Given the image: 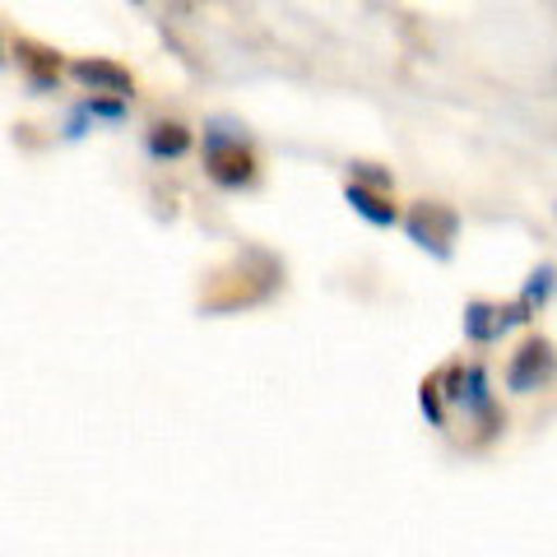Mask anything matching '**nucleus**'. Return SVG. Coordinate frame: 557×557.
Listing matches in <instances>:
<instances>
[{
	"label": "nucleus",
	"instance_id": "1",
	"mask_svg": "<svg viewBox=\"0 0 557 557\" xmlns=\"http://www.w3.org/2000/svg\"><path fill=\"white\" fill-rule=\"evenodd\" d=\"M205 168L219 186H251L256 182V159L247 153L237 131H205Z\"/></svg>",
	"mask_w": 557,
	"mask_h": 557
},
{
	"label": "nucleus",
	"instance_id": "7",
	"mask_svg": "<svg viewBox=\"0 0 557 557\" xmlns=\"http://www.w3.org/2000/svg\"><path fill=\"white\" fill-rule=\"evenodd\" d=\"M145 149H149V159H182V153L190 149V131L182 126V121H159V126H149L145 135Z\"/></svg>",
	"mask_w": 557,
	"mask_h": 557
},
{
	"label": "nucleus",
	"instance_id": "9",
	"mask_svg": "<svg viewBox=\"0 0 557 557\" xmlns=\"http://www.w3.org/2000/svg\"><path fill=\"white\" fill-rule=\"evenodd\" d=\"M84 112H89L94 121H108V126H121L131 112V98H112V94H94V98H84L79 102Z\"/></svg>",
	"mask_w": 557,
	"mask_h": 557
},
{
	"label": "nucleus",
	"instance_id": "6",
	"mask_svg": "<svg viewBox=\"0 0 557 557\" xmlns=\"http://www.w3.org/2000/svg\"><path fill=\"white\" fill-rule=\"evenodd\" d=\"M344 200L354 205V214H362L372 223V228H395L399 223V209L381 196V190H372V186H358V182H348L344 186Z\"/></svg>",
	"mask_w": 557,
	"mask_h": 557
},
{
	"label": "nucleus",
	"instance_id": "3",
	"mask_svg": "<svg viewBox=\"0 0 557 557\" xmlns=\"http://www.w3.org/2000/svg\"><path fill=\"white\" fill-rule=\"evenodd\" d=\"M548 372H553V344L548 339H530V344L516 348L511 372H507V386L516 395H534L548 381Z\"/></svg>",
	"mask_w": 557,
	"mask_h": 557
},
{
	"label": "nucleus",
	"instance_id": "13",
	"mask_svg": "<svg viewBox=\"0 0 557 557\" xmlns=\"http://www.w3.org/2000/svg\"><path fill=\"white\" fill-rule=\"evenodd\" d=\"M0 65H5V47H0Z\"/></svg>",
	"mask_w": 557,
	"mask_h": 557
},
{
	"label": "nucleus",
	"instance_id": "8",
	"mask_svg": "<svg viewBox=\"0 0 557 557\" xmlns=\"http://www.w3.org/2000/svg\"><path fill=\"white\" fill-rule=\"evenodd\" d=\"M456 405H465L469 413H483V418L493 413V391H487V372H483V368H465Z\"/></svg>",
	"mask_w": 557,
	"mask_h": 557
},
{
	"label": "nucleus",
	"instance_id": "5",
	"mask_svg": "<svg viewBox=\"0 0 557 557\" xmlns=\"http://www.w3.org/2000/svg\"><path fill=\"white\" fill-rule=\"evenodd\" d=\"M516 325L511 307H493V302H465V339L469 344H493Z\"/></svg>",
	"mask_w": 557,
	"mask_h": 557
},
{
	"label": "nucleus",
	"instance_id": "12",
	"mask_svg": "<svg viewBox=\"0 0 557 557\" xmlns=\"http://www.w3.org/2000/svg\"><path fill=\"white\" fill-rule=\"evenodd\" d=\"M348 177L358 186H372V190H391V172L376 168V163H348Z\"/></svg>",
	"mask_w": 557,
	"mask_h": 557
},
{
	"label": "nucleus",
	"instance_id": "4",
	"mask_svg": "<svg viewBox=\"0 0 557 557\" xmlns=\"http://www.w3.org/2000/svg\"><path fill=\"white\" fill-rule=\"evenodd\" d=\"M70 75H75L84 89H94V94H112V98H135V75L126 65H116V61H102V57H84L70 65Z\"/></svg>",
	"mask_w": 557,
	"mask_h": 557
},
{
	"label": "nucleus",
	"instance_id": "10",
	"mask_svg": "<svg viewBox=\"0 0 557 557\" xmlns=\"http://www.w3.org/2000/svg\"><path fill=\"white\" fill-rule=\"evenodd\" d=\"M548 298H553V265H539L534 274H530V284H525V302L530 311H539V307H548Z\"/></svg>",
	"mask_w": 557,
	"mask_h": 557
},
{
	"label": "nucleus",
	"instance_id": "11",
	"mask_svg": "<svg viewBox=\"0 0 557 557\" xmlns=\"http://www.w3.org/2000/svg\"><path fill=\"white\" fill-rule=\"evenodd\" d=\"M418 409L428 413V423H432V428H446V405H442L437 381H423V386H418Z\"/></svg>",
	"mask_w": 557,
	"mask_h": 557
},
{
	"label": "nucleus",
	"instance_id": "2",
	"mask_svg": "<svg viewBox=\"0 0 557 557\" xmlns=\"http://www.w3.org/2000/svg\"><path fill=\"white\" fill-rule=\"evenodd\" d=\"M405 233L437 260H450V242H456V233H460V214L450 205L423 200V205H413V214L405 219Z\"/></svg>",
	"mask_w": 557,
	"mask_h": 557
}]
</instances>
